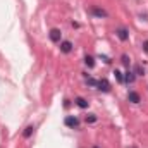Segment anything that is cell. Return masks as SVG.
I'll list each match as a JSON object with an SVG mask.
<instances>
[{"label": "cell", "mask_w": 148, "mask_h": 148, "mask_svg": "<svg viewBox=\"0 0 148 148\" xmlns=\"http://www.w3.org/2000/svg\"><path fill=\"white\" fill-rule=\"evenodd\" d=\"M143 50L148 53V40H145V41H143Z\"/></svg>", "instance_id": "18"}, {"label": "cell", "mask_w": 148, "mask_h": 148, "mask_svg": "<svg viewBox=\"0 0 148 148\" xmlns=\"http://www.w3.org/2000/svg\"><path fill=\"white\" fill-rule=\"evenodd\" d=\"M133 73L136 74V76H145V69H143L141 66H134V69H133Z\"/></svg>", "instance_id": "13"}, {"label": "cell", "mask_w": 148, "mask_h": 148, "mask_svg": "<svg viewBox=\"0 0 148 148\" xmlns=\"http://www.w3.org/2000/svg\"><path fill=\"white\" fill-rule=\"evenodd\" d=\"M86 122H90V124L97 122V115H95V114H90V115H86Z\"/></svg>", "instance_id": "16"}, {"label": "cell", "mask_w": 148, "mask_h": 148, "mask_svg": "<svg viewBox=\"0 0 148 148\" xmlns=\"http://www.w3.org/2000/svg\"><path fill=\"white\" fill-rule=\"evenodd\" d=\"M48 36H50V40H52L53 43H60V41H62V31L57 29V28H53V29H50Z\"/></svg>", "instance_id": "2"}, {"label": "cell", "mask_w": 148, "mask_h": 148, "mask_svg": "<svg viewBox=\"0 0 148 148\" xmlns=\"http://www.w3.org/2000/svg\"><path fill=\"white\" fill-rule=\"evenodd\" d=\"M121 62H122V64H124V66H126V67L129 69V64H131V59H129V55L122 53V55H121Z\"/></svg>", "instance_id": "12"}, {"label": "cell", "mask_w": 148, "mask_h": 148, "mask_svg": "<svg viewBox=\"0 0 148 148\" xmlns=\"http://www.w3.org/2000/svg\"><path fill=\"white\" fill-rule=\"evenodd\" d=\"M59 45H60L59 48H60V52H62V53H71V52H73V41L64 40V41H60Z\"/></svg>", "instance_id": "5"}, {"label": "cell", "mask_w": 148, "mask_h": 148, "mask_svg": "<svg viewBox=\"0 0 148 148\" xmlns=\"http://www.w3.org/2000/svg\"><path fill=\"white\" fill-rule=\"evenodd\" d=\"M97 88H98L100 91H103V93H109V91H110V83H109L105 77H102V79H98Z\"/></svg>", "instance_id": "3"}, {"label": "cell", "mask_w": 148, "mask_h": 148, "mask_svg": "<svg viewBox=\"0 0 148 148\" xmlns=\"http://www.w3.org/2000/svg\"><path fill=\"white\" fill-rule=\"evenodd\" d=\"M93 148H100V147H98V145H95V147H93Z\"/></svg>", "instance_id": "19"}, {"label": "cell", "mask_w": 148, "mask_h": 148, "mask_svg": "<svg viewBox=\"0 0 148 148\" xmlns=\"http://www.w3.org/2000/svg\"><path fill=\"white\" fill-rule=\"evenodd\" d=\"M64 124H66V126H67V127H77V126H79V119H77V117H76V115H67V117H66V119H64Z\"/></svg>", "instance_id": "4"}, {"label": "cell", "mask_w": 148, "mask_h": 148, "mask_svg": "<svg viewBox=\"0 0 148 148\" xmlns=\"http://www.w3.org/2000/svg\"><path fill=\"white\" fill-rule=\"evenodd\" d=\"M84 64L91 69V67H95V59H93L91 55H86V57H84Z\"/></svg>", "instance_id": "11"}, {"label": "cell", "mask_w": 148, "mask_h": 148, "mask_svg": "<svg viewBox=\"0 0 148 148\" xmlns=\"http://www.w3.org/2000/svg\"><path fill=\"white\" fill-rule=\"evenodd\" d=\"M134 79H136V74L127 69L126 71V77H124V83H134Z\"/></svg>", "instance_id": "9"}, {"label": "cell", "mask_w": 148, "mask_h": 148, "mask_svg": "<svg viewBox=\"0 0 148 148\" xmlns=\"http://www.w3.org/2000/svg\"><path fill=\"white\" fill-rule=\"evenodd\" d=\"M74 103H76L79 109H88V105H90V102H88L86 98H83V97H77V98L74 100Z\"/></svg>", "instance_id": "8"}, {"label": "cell", "mask_w": 148, "mask_h": 148, "mask_svg": "<svg viewBox=\"0 0 148 148\" xmlns=\"http://www.w3.org/2000/svg\"><path fill=\"white\" fill-rule=\"evenodd\" d=\"M97 83H98V79H93V77H86V84H88V86H95V88H97Z\"/></svg>", "instance_id": "15"}, {"label": "cell", "mask_w": 148, "mask_h": 148, "mask_svg": "<svg viewBox=\"0 0 148 148\" xmlns=\"http://www.w3.org/2000/svg\"><path fill=\"white\" fill-rule=\"evenodd\" d=\"M100 59H102V60H103L105 64H110V62H112V60L109 59V57H107V55H100Z\"/></svg>", "instance_id": "17"}, {"label": "cell", "mask_w": 148, "mask_h": 148, "mask_svg": "<svg viewBox=\"0 0 148 148\" xmlns=\"http://www.w3.org/2000/svg\"><path fill=\"white\" fill-rule=\"evenodd\" d=\"M90 14L95 16V17H98V19H107L109 17V12L105 9H102V7H98V5H91L90 7Z\"/></svg>", "instance_id": "1"}, {"label": "cell", "mask_w": 148, "mask_h": 148, "mask_svg": "<svg viewBox=\"0 0 148 148\" xmlns=\"http://www.w3.org/2000/svg\"><path fill=\"white\" fill-rule=\"evenodd\" d=\"M127 100H129L131 103H140V102H141V97H140V93H138V91L129 90V91H127Z\"/></svg>", "instance_id": "7"}, {"label": "cell", "mask_w": 148, "mask_h": 148, "mask_svg": "<svg viewBox=\"0 0 148 148\" xmlns=\"http://www.w3.org/2000/svg\"><path fill=\"white\" fill-rule=\"evenodd\" d=\"M33 133H35V126H33V124H29V126L23 131V136H24V138H29Z\"/></svg>", "instance_id": "10"}, {"label": "cell", "mask_w": 148, "mask_h": 148, "mask_svg": "<svg viewBox=\"0 0 148 148\" xmlns=\"http://www.w3.org/2000/svg\"><path fill=\"white\" fill-rule=\"evenodd\" d=\"M115 35H117V38H119L121 41H127V40H129V29H126V28H117V29H115Z\"/></svg>", "instance_id": "6"}, {"label": "cell", "mask_w": 148, "mask_h": 148, "mask_svg": "<svg viewBox=\"0 0 148 148\" xmlns=\"http://www.w3.org/2000/svg\"><path fill=\"white\" fill-rule=\"evenodd\" d=\"M114 74H115V79H117L119 83H124V76H122V73H121V71H117V69H115V71H114Z\"/></svg>", "instance_id": "14"}]
</instances>
